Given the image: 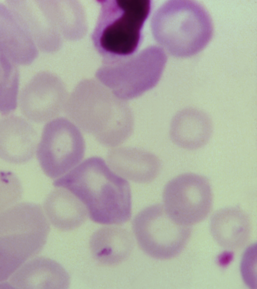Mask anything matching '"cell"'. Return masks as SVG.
Returning a JSON list of instances; mask_svg holds the SVG:
<instances>
[{
  "label": "cell",
  "instance_id": "6da1fadb",
  "mask_svg": "<svg viewBox=\"0 0 257 289\" xmlns=\"http://www.w3.org/2000/svg\"><path fill=\"white\" fill-rule=\"evenodd\" d=\"M53 185L76 197L95 222L121 224L131 216L129 183L113 172L100 157L87 158L57 179Z\"/></svg>",
  "mask_w": 257,
  "mask_h": 289
},
{
  "label": "cell",
  "instance_id": "7a4b0ae2",
  "mask_svg": "<svg viewBox=\"0 0 257 289\" xmlns=\"http://www.w3.org/2000/svg\"><path fill=\"white\" fill-rule=\"evenodd\" d=\"M64 109L77 127L105 147L121 144L133 131L134 116L128 103L98 81L80 82L67 100Z\"/></svg>",
  "mask_w": 257,
  "mask_h": 289
},
{
  "label": "cell",
  "instance_id": "3957f363",
  "mask_svg": "<svg viewBox=\"0 0 257 289\" xmlns=\"http://www.w3.org/2000/svg\"><path fill=\"white\" fill-rule=\"evenodd\" d=\"M49 231L37 204L18 203L0 213V283L42 250Z\"/></svg>",
  "mask_w": 257,
  "mask_h": 289
},
{
  "label": "cell",
  "instance_id": "277c9868",
  "mask_svg": "<svg viewBox=\"0 0 257 289\" xmlns=\"http://www.w3.org/2000/svg\"><path fill=\"white\" fill-rule=\"evenodd\" d=\"M92 34L94 47L103 61H112L135 54L142 29L151 10L150 0H102Z\"/></svg>",
  "mask_w": 257,
  "mask_h": 289
},
{
  "label": "cell",
  "instance_id": "5b68a950",
  "mask_svg": "<svg viewBox=\"0 0 257 289\" xmlns=\"http://www.w3.org/2000/svg\"><path fill=\"white\" fill-rule=\"evenodd\" d=\"M156 41L178 57L194 55L207 44L213 33L212 20L198 3L169 1L154 14L151 23Z\"/></svg>",
  "mask_w": 257,
  "mask_h": 289
},
{
  "label": "cell",
  "instance_id": "8992f818",
  "mask_svg": "<svg viewBox=\"0 0 257 289\" xmlns=\"http://www.w3.org/2000/svg\"><path fill=\"white\" fill-rule=\"evenodd\" d=\"M167 60L162 47L150 46L130 57L103 61L96 77L115 96L126 101L153 88L159 81Z\"/></svg>",
  "mask_w": 257,
  "mask_h": 289
},
{
  "label": "cell",
  "instance_id": "52a82bcc",
  "mask_svg": "<svg viewBox=\"0 0 257 289\" xmlns=\"http://www.w3.org/2000/svg\"><path fill=\"white\" fill-rule=\"evenodd\" d=\"M133 229L141 249L158 259H171L180 254L191 234V226L175 222L161 204L140 212L133 221Z\"/></svg>",
  "mask_w": 257,
  "mask_h": 289
},
{
  "label": "cell",
  "instance_id": "ba28073f",
  "mask_svg": "<svg viewBox=\"0 0 257 289\" xmlns=\"http://www.w3.org/2000/svg\"><path fill=\"white\" fill-rule=\"evenodd\" d=\"M85 150V140L78 127L61 117L45 124L36 153L44 173L55 179L77 166L83 158Z\"/></svg>",
  "mask_w": 257,
  "mask_h": 289
},
{
  "label": "cell",
  "instance_id": "9c48e42d",
  "mask_svg": "<svg viewBox=\"0 0 257 289\" xmlns=\"http://www.w3.org/2000/svg\"><path fill=\"white\" fill-rule=\"evenodd\" d=\"M164 208L175 222L190 226L203 220L212 204L210 184L204 177L181 174L170 181L163 194Z\"/></svg>",
  "mask_w": 257,
  "mask_h": 289
},
{
  "label": "cell",
  "instance_id": "30bf717a",
  "mask_svg": "<svg viewBox=\"0 0 257 289\" xmlns=\"http://www.w3.org/2000/svg\"><path fill=\"white\" fill-rule=\"evenodd\" d=\"M67 92L62 81L54 74L41 72L22 90L19 104L29 120L42 123L50 121L64 109Z\"/></svg>",
  "mask_w": 257,
  "mask_h": 289
},
{
  "label": "cell",
  "instance_id": "8fae6325",
  "mask_svg": "<svg viewBox=\"0 0 257 289\" xmlns=\"http://www.w3.org/2000/svg\"><path fill=\"white\" fill-rule=\"evenodd\" d=\"M6 5L37 47L48 53L60 48L62 37L44 13L40 0H10Z\"/></svg>",
  "mask_w": 257,
  "mask_h": 289
},
{
  "label": "cell",
  "instance_id": "7c38bea8",
  "mask_svg": "<svg viewBox=\"0 0 257 289\" xmlns=\"http://www.w3.org/2000/svg\"><path fill=\"white\" fill-rule=\"evenodd\" d=\"M69 284V275L61 264L49 258L34 257L22 265L8 282L0 285L18 289H66Z\"/></svg>",
  "mask_w": 257,
  "mask_h": 289
},
{
  "label": "cell",
  "instance_id": "4fadbf2b",
  "mask_svg": "<svg viewBox=\"0 0 257 289\" xmlns=\"http://www.w3.org/2000/svg\"><path fill=\"white\" fill-rule=\"evenodd\" d=\"M38 134L25 119L10 115L0 119V158L14 164L30 161L36 152Z\"/></svg>",
  "mask_w": 257,
  "mask_h": 289
},
{
  "label": "cell",
  "instance_id": "5bb4252c",
  "mask_svg": "<svg viewBox=\"0 0 257 289\" xmlns=\"http://www.w3.org/2000/svg\"><path fill=\"white\" fill-rule=\"evenodd\" d=\"M107 162L117 174L139 183L152 181L161 169L160 160L156 156L133 147H119L109 150Z\"/></svg>",
  "mask_w": 257,
  "mask_h": 289
},
{
  "label": "cell",
  "instance_id": "9a60e30c",
  "mask_svg": "<svg viewBox=\"0 0 257 289\" xmlns=\"http://www.w3.org/2000/svg\"><path fill=\"white\" fill-rule=\"evenodd\" d=\"M0 47L17 65H28L37 58L38 50L16 17L0 3Z\"/></svg>",
  "mask_w": 257,
  "mask_h": 289
},
{
  "label": "cell",
  "instance_id": "2e32d148",
  "mask_svg": "<svg viewBox=\"0 0 257 289\" xmlns=\"http://www.w3.org/2000/svg\"><path fill=\"white\" fill-rule=\"evenodd\" d=\"M210 231L222 247L236 250L247 243L251 223L247 214L238 207H228L215 212L210 220Z\"/></svg>",
  "mask_w": 257,
  "mask_h": 289
},
{
  "label": "cell",
  "instance_id": "e0dca14e",
  "mask_svg": "<svg viewBox=\"0 0 257 289\" xmlns=\"http://www.w3.org/2000/svg\"><path fill=\"white\" fill-rule=\"evenodd\" d=\"M212 132L211 119L198 110L188 108L180 111L173 118L170 125L171 139L177 146L195 150L204 146Z\"/></svg>",
  "mask_w": 257,
  "mask_h": 289
},
{
  "label": "cell",
  "instance_id": "ac0fdd59",
  "mask_svg": "<svg viewBox=\"0 0 257 289\" xmlns=\"http://www.w3.org/2000/svg\"><path fill=\"white\" fill-rule=\"evenodd\" d=\"M86 208L73 194L63 188L52 191L44 203V212L51 223L63 231L78 227L87 217Z\"/></svg>",
  "mask_w": 257,
  "mask_h": 289
},
{
  "label": "cell",
  "instance_id": "d6986e66",
  "mask_svg": "<svg viewBox=\"0 0 257 289\" xmlns=\"http://www.w3.org/2000/svg\"><path fill=\"white\" fill-rule=\"evenodd\" d=\"M130 232L116 226L104 227L96 231L90 240L94 259L106 265L117 264L130 254L133 241Z\"/></svg>",
  "mask_w": 257,
  "mask_h": 289
},
{
  "label": "cell",
  "instance_id": "ffe728a7",
  "mask_svg": "<svg viewBox=\"0 0 257 289\" xmlns=\"http://www.w3.org/2000/svg\"><path fill=\"white\" fill-rule=\"evenodd\" d=\"M50 21L62 38L77 40L87 29L85 17L81 6L74 1L40 0Z\"/></svg>",
  "mask_w": 257,
  "mask_h": 289
},
{
  "label": "cell",
  "instance_id": "44dd1931",
  "mask_svg": "<svg viewBox=\"0 0 257 289\" xmlns=\"http://www.w3.org/2000/svg\"><path fill=\"white\" fill-rule=\"evenodd\" d=\"M0 113L8 114L17 106L19 72L15 64L0 47Z\"/></svg>",
  "mask_w": 257,
  "mask_h": 289
},
{
  "label": "cell",
  "instance_id": "7402d4cb",
  "mask_svg": "<svg viewBox=\"0 0 257 289\" xmlns=\"http://www.w3.org/2000/svg\"><path fill=\"white\" fill-rule=\"evenodd\" d=\"M22 194L18 177L12 172L0 171V213L18 203Z\"/></svg>",
  "mask_w": 257,
  "mask_h": 289
},
{
  "label": "cell",
  "instance_id": "603a6c76",
  "mask_svg": "<svg viewBox=\"0 0 257 289\" xmlns=\"http://www.w3.org/2000/svg\"><path fill=\"white\" fill-rule=\"evenodd\" d=\"M0 73H1V67H0Z\"/></svg>",
  "mask_w": 257,
  "mask_h": 289
}]
</instances>
